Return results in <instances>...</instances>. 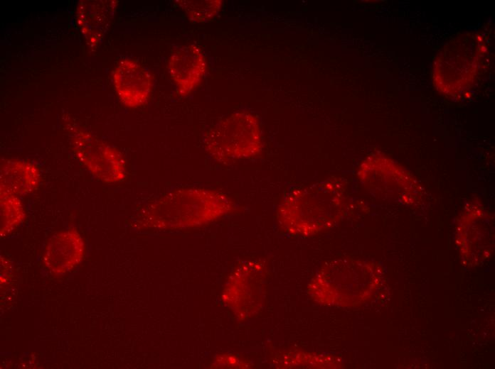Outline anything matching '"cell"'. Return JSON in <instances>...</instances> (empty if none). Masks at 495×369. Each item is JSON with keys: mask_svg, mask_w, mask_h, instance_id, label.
I'll use <instances>...</instances> for the list:
<instances>
[{"mask_svg": "<svg viewBox=\"0 0 495 369\" xmlns=\"http://www.w3.org/2000/svg\"><path fill=\"white\" fill-rule=\"evenodd\" d=\"M204 146L208 154L221 163L253 158L262 148L259 121L247 111L233 113L208 131Z\"/></svg>", "mask_w": 495, "mask_h": 369, "instance_id": "obj_1", "label": "cell"}, {"mask_svg": "<svg viewBox=\"0 0 495 369\" xmlns=\"http://www.w3.org/2000/svg\"><path fill=\"white\" fill-rule=\"evenodd\" d=\"M73 147L78 160L100 180L111 183L124 177V160L113 147L82 132L73 138Z\"/></svg>", "mask_w": 495, "mask_h": 369, "instance_id": "obj_2", "label": "cell"}, {"mask_svg": "<svg viewBox=\"0 0 495 369\" xmlns=\"http://www.w3.org/2000/svg\"><path fill=\"white\" fill-rule=\"evenodd\" d=\"M327 184L317 183L312 185L293 189L287 195L282 205L286 215L291 214L292 221V226H303L302 230L308 226V231H311V226L317 229V225H321V215L316 211H321L322 206L325 204V197L329 194Z\"/></svg>", "mask_w": 495, "mask_h": 369, "instance_id": "obj_3", "label": "cell"}, {"mask_svg": "<svg viewBox=\"0 0 495 369\" xmlns=\"http://www.w3.org/2000/svg\"><path fill=\"white\" fill-rule=\"evenodd\" d=\"M113 81L121 101L129 107H137L145 103L152 89L149 72L131 59L119 62L114 70Z\"/></svg>", "mask_w": 495, "mask_h": 369, "instance_id": "obj_4", "label": "cell"}, {"mask_svg": "<svg viewBox=\"0 0 495 369\" xmlns=\"http://www.w3.org/2000/svg\"><path fill=\"white\" fill-rule=\"evenodd\" d=\"M169 73L179 94H189L203 78L206 60L203 50L196 45H184L169 57Z\"/></svg>", "mask_w": 495, "mask_h": 369, "instance_id": "obj_5", "label": "cell"}, {"mask_svg": "<svg viewBox=\"0 0 495 369\" xmlns=\"http://www.w3.org/2000/svg\"><path fill=\"white\" fill-rule=\"evenodd\" d=\"M84 243L75 230H66L53 236L48 243L43 260L46 267L55 274L70 270L81 260Z\"/></svg>", "mask_w": 495, "mask_h": 369, "instance_id": "obj_6", "label": "cell"}, {"mask_svg": "<svg viewBox=\"0 0 495 369\" xmlns=\"http://www.w3.org/2000/svg\"><path fill=\"white\" fill-rule=\"evenodd\" d=\"M39 172L33 165L9 160L1 170V189L18 195L33 191L38 184Z\"/></svg>", "mask_w": 495, "mask_h": 369, "instance_id": "obj_7", "label": "cell"}, {"mask_svg": "<svg viewBox=\"0 0 495 369\" xmlns=\"http://www.w3.org/2000/svg\"><path fill=\"white\" fill-rule=\"evenodd\" d=\"M23 206L18 195L1 189V232L5 235L23 219Z\"/></svg>", "mask_w": 495, "mask_h": 369, "instance_id": "obj_8", "label": "cell"}, {"mask_svg": "<svg viewBox=\"0 0 495 369\" xmlns=\"http://www.w3.org/2000/svg\"><path fill=\"white\" fill-rule=\"evenodd\" d=\"M176 2L190 21L198 23L213 19L222 6L220 0H181Z\"/></svg>", "mask_w": 495, "mask_h": 369, "instance_id": "obj_9", "label": "cell"}]
</instances>
